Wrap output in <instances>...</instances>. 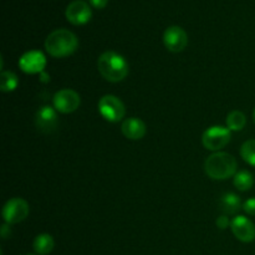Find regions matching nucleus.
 I'll use <instances>...</instances> for the list:
<instances>
[{
	"label": "nucleus",
	"instance_id": "obj_1",
	"mask_svg": "<svg viewBox=\"0 0 255 255\" xmlns=\"http://www.w3.org/2000/svg\"><path fill=\"white\" fill-rule=\"evenodd\" d=\"M97 67L102 77L110 82L122 81L129 72L128 62L122 55L115 51H106L100 55Z\"/></svg>",
	"mask_w": 255,
	"mask_h": 255
},
{
	"label": "nucleus",
	"instance_id": "obj_2",
	"mask_svg": "<svg viewBox=\"0 0 255 255\" xmlns=\"http://www.w3.org/2000/svg\"><path fill=\"white\" fill-rule=\"evenodd\" d=\"M79 47V40L72 31L57 29L50 32L45 40V49L54 57H66L74 54Z\"/></svg>",
	"mask_w": 255,
	"mask_h": 255
},
{
	"label": "nucleus",
	"instance_id": "obj_3",
	"mask_svg": "<svg viewBox=\"0 0 255 255\" xmlns=\"http://www.w3.org/2000/svg\"><path fill=\"white\" fill-rule=\"evenodd\" d=\"M207 176L216 181H224L237 173V159L227 152H216L204 162Z\"/></svg>",
	"mask_w": 255,
	"mask_h": 255
},
{
	"label": "nucleus",
	"instance_id": "obj_4",
	"mask_svg": "<svg viewBox=\"0 0 255 255\" xmlns=\"http://www.w3.org/2000/svg\"><path fill=\"white\" fill-rule=\"evenodd\" d=\"M99 112L106 121L120 122L126 114V109L121 100L114 95H105L99 101Z\"/></svg>",
	"mask_w": 255,
	"mask_h": 255
},
{
	"label": "nucleus",
	"instance_id": "obj_5",
	"mask_svg": "<svg viewBox=\"0 0 255 255\" xmlns=\"http://www.w3.org/2000/svg\"><path fill=\"white\" fill-rule=\"evenodd\" d=\"M232 133L228 127L212 126L202 136V143L209 151H219L231 142Z\"/></svg>",
	"mask_w": 255,
	"mask_h": 255
},
{
	"label": "nucleus",
	"instance_id": "obj_6",
	"mask_svg": "<svg viewBox=\"0 0 255 255\" xmlns=\"http://www.w3.org/2000/svg\"><path fill=\"white\" fill-rule=\"evenodd\" d=\"M29 204L22 198H11L2 207V218L7 224H16L25 221L29 216Z\"/></svg>",
	"mask_w": 255,
	"mask_h": 255
},
{
	"label": "nucleus",
	"instance_id": "obj_7",
	"mask_svg": "<svg viewBox=\"0 0 255 255\" xmlns=\"http://www.w3.org/2000/svg\"><path fill=\"white\" fill-rule=\"evenodd\" d=\"M52 102L56 111L61 114H71L79 109L81 99H80V95L74 90L62 89L55 94Z\"/></svg>",
	"mask_w": 255,
	"mask_h": 255
},
{
	"label": "nucleus",
	"instance_id": "obj_8",
	"mask_svg": "<svg viewBox=\"0 0 255 255\" xmlns=\"http://www.w3.org/2000/svg\"><path fill=\"white\" fill-rule=\"evenodd\" d=\"M164 46L171 52H182L188 45V35L181 26L167 27L163 34Z\"/></svg>",
	"mask_w": 255,
	"mask_h": 255
},
{
	"label": "nucleus",
	"instance_id": "obj_9",
	"mask_svg": "<svg viewBox=\"0 0 255 255\" xmlns=\"http://www.w3.org/2000/svg\"><path fill=\"white\" fill-rule=\"evenodd\" d=\"M66 19L72 25H85L91 20L92 11L90 5L84 0H75L66 7Z\"/></svg>",
	"mask_w": 255,
	"mask_h": 255
},
{
	"label": "nucleus",
	"instance_id": "obj_10",
	"mask_svg": "<svg viewBox=\"0 0 255 255\" xmlns=\"http://www.w3.org/2000/svg\"><path fill=\"white\" fill-rule=\"evenodd\" d=\"M19 66L26 74H41L46 66V57L39 50H31L20 57Z\"/></svg>",
	"mask_w": 255,
	"mask_h": 255
},
{
	"label": "nucleus",
	"instance_id": "obj_11",
	"mask_svg": "<svg viewBox=\"0 0 255 255\" xmlns=\"http://www.w3.org/2000/svg\"><path fill=\"white\" fill-rule=\"evenodd\" d=\"M231 228L236 238L243 243H251L255 239V226L247 217H236L231 222Z\"/></svg>",
	"mask_w": 255,
	"mask_h": 255
},
{
	"label": "nucleus",
	"instance_id": "obj_12",
	"mask_svg": "<svg viewBox=\"0 0 255 255\" xmlns=\"http://www.w3.org/2000/svg\"><path fill=\"white\" fill-rule=\"evenodd\" d=\"M57 124H59L57 114L52 107L42 106L37 110L36 116H35V125L40 132L51 133L56 129Z\"/></svg>",
	"mask_w": 255,
	"mask_h": 255
},
{
	"label": "nucleus",
	"instance_id": "obj_13",
	"mask_svg": "<svg viewBox=\"0 0 255 255\" xmlns=\"http://www.w3.org/2000/svg\"><path fill=\"white\" fill-rule=\"evenodd\" d=\"M121 131L126 138L132 139V141H138V139L143 138L144 134H146V125L141 119L129 117L122 122Z\"/></svg>",
	"mask_w": 255,
	"mask_h": 255
},
{
	"label": "nucleus",
	"instance_id": "obj_14",
	"mask_svg": "<svg viewBox=\"0 0 255 255\" xmlns=\"http://www.w3.org/2000/svg\"><path fill=\"white\" fill-rule=\"evenodd\" d=\"M242 208L241 198L236 193H226L219 199V209L224 213V216L228 214H236Z\"/></svg>",
	"mask_w": 255,
	"mask_h": 255
},
{
	"label": "nucleus",
	"instance_id": "obj_15",
	"mask_svg": "<svg viewBox=\"0 0 255 255\" xmlns=\"http://www.w3.org/2000/svg\"><path fill=\"white\" fill-rule=\"evenodd\" d=\"M32 247H34L35 253L37 255H47L51 253L52 249H54L55 247L54 238H52L50 234L46 233L39 234V236L35 238Z\"/></svg>",
	"mask_w": 255,
	"mask_h": 255
},
{
	"label": "nucleus",
	"instance_id": "obj_16",
	"mask_svg": "<svg viewBox=\"0 0 255 255\" xmlns=\"http://www.w3.org/2000/svg\"><path fill=\"white\" fill-rule=\"evenodd\" d=\"M254 177L249 171H239L234 176V186L241 192H247L253 187Z\"/></svg>",
	"mask_w": 255,
	"mask_h": 255
},
{
	"label": "nucleus",
	"instance_id": "obj_17",
	"mask_svg": "<svg viewBox=\"0 0 255 255\" xmlns=\"http://www.w3.org/2000/svg\"><path fill=\"white\" fill-rule=\"evenodd\" d=\"M247 117L242 111H232L227 116V127L231 131H242L246 127Z\"/></svg>",
	"mask_w": 255,
	"mask_h": 255
},
{
	"label": "nucleus",
	"instance_id": "obj_18",
	"mask_svg": "<svg viewBox=\"0 0 255 255\" xmlns=\"http://www.w3.org/2000/svg\"><path fill=\"white\" fill-rule=\"evenodd\" d=\"M19 85V79L11 71H2L0 75V90L2 92H11Z\"/></svg>",
	"mask_w": 255,
	"mask_h": 255
},
{
	"label": "nucleus",
	"instance_id": "obj_19",
	"mask_svg": "<svg viewBox=\"0 0 255 255\" xmlns=\"http://www.w3.org/2000/svg\"><path fill=\"white\" fill-rule=\"evenodd\" d=\"M241 156L247 163L255 167V139H248L242 144Z\"/></svg>",
	"mask_w": 255,
	"mask_h": 255
},
{
	"label": "nucleus",
	"instance_id": "obj_20",
	"mask_svg": "<svg viewBox=\"0 0 255 255\" xmlns=\"http://www.w3.org/2000/svg\"><path fill=\"white\" fill-rule=\"evenodd\" d=\"M243 209L246 213L249 214V216H255V197L249 198L248 201L244 202Z\"/></svg>",
	"mask_w": 255,
	"mask_h": 255
},
{
	"label": "nucleus",
	"instance_id": "obj_21",
	"mask_svg": "<svg viewBox=\"0 0 255 255\" xmlns=\"http://www.w3.org/2000/svg\"><path fill=\"white\" fill-rule=\"evenodd\" d=\"M217 227H218L219 229H222V231H224V229H227L229 227V224H231V222H229L228 217L227 216H221L217 218V222H216Z\"/></svg>",
	"mask_w": 255,
	"mask_h": 255
},
{
	"label": "nucleus",
	"instance_id": "obj_22",
	"mask_svg": "<svg viewBox=\"0 0 255 255\" xmlns=\"http://www.w3.org/2000/svg\"><path fill=\"white\" fill-rule=\"evenodd\" d=\"M107 2H109V0H90V4L96 9H104V7H106Z\"/></svg>",
	"mask_w": 255,
	"mask_h": 255
},
{
	"label": "nucleus",
	"instance_id": "obj_23",
	"mask_svg": "<svg viewBox=\"0 0 255 255\" xmlns=\"http://www.w3.org/2000/svg\"><path fill=\"white\" fill-rule=\"evenodd\" d=\"M10 234H11V232H10L9 224H4V226L1 227V237L4 239H6L7 237H10Z\"/></svg>",
	"mask_w": 255,
	"mask_h": 255
},
{
	"label": "nucleus",
	"instance_id": "obj_24",
	"mask_svg": "<svg viewBox=\"0 0 255 255\" xmlns=\"http://www.w3.org/2000/svg\"><path fill=\"white\" fill-rule=\"evenodd\" d=\"M253 121H254V124H255V110H254V112H253Z\"/></svg>",
	"mask_w": 255,
	"mask_h": 255
},
{
	"label": "nucleus",
	"instance_id": "obj_25",
	"mask_svg": "<svg viewBox=\"0 0 255 255\" xmlns=\"http://www.w3.org/2000/svg\"><path fill=\"white\" fill-rule=\"evenodd\" d=\"M25 255H36V254H25Z\"/></svg>",
	"mask_w": 255,
	"mask_h": 255
}]
</instances>
